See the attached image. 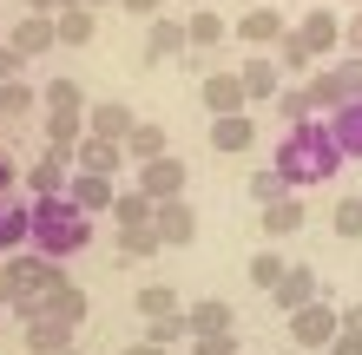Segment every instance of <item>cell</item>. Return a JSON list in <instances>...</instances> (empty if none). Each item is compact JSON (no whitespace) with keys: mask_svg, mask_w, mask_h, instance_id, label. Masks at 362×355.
I'll return each mask as SVG.
<instances>
[{"mask_svg":"<svg viewBox=\"0 0 362 355\" xmlns=\"http://www.w3.org/2000/svg\"><path fill=\"white\" fill-rule=\"evenodd\" d=\"M185 20L178 13H152V33H145V59H185Z\"/></svg>","mask_w":362,"mask_h":355,"instance_id":"cell-14","label":"cell"},{"mask_svg":"<svg viewBox=\"0 0 362 355\" xmlns=\"http://www.w3.org/2000/svg\"><path fill=\"white\" fill-rule=\"evenodd\" d=\"M276 73H310V53H303V40H296V33L276 40Z\"/></svg>","mask_w":362,"mask_h":355,"instance_id":"cell-33","label":"cell"},{"mask_svg":"<svg viewBox=\"0 0 362 355\" xmlns=\"http://www.w3.org/2000/svg\"><path fill=\"white\" fill-rule=\"evenodd\" d=\"M284 191H290V184H284V178H276V172H270V164H264V172H250V198H257V211H264V204H276V198H284Z\"/></svg>","mask_w":362,"mask_h":355,"instance_id":"cell-34","label":"cell"},{"mask_svg":"<svg viewBox=\"0 0 362 355\" xmlns=\"http://www.w3.org/2000/svg\"><path fill=\"white\" fill-rule=\"evenodd\" d=\"M119 355H172V349H152V342H125Z\"/></svg>","mask_w":362,"mask_h":355,"instance_id":"cell-46","label":"cell"},{"mask_svg":"<svg viewBox=\"0 0 362 355\" xmlns=\"http://www.w3.org/2000/svg\"><path fill=\"white\" fill-rule=\"evenodd\" d=\"M204 112H244V86H238V73H204Z\"/></svg>","mask_w":362,"mask_h":355,"instance_id":"cell-24","label":"cell"},{"mask_svg":"<svg viewBox=\"0 0 362 355\" xmlns=\"http://www.w3.org/2000/svg\"><path fill=\"white\" fill-rule=\"evenodd\" d=\"M125 164H145V158H165V125L158 119H132V132H125Z\"/></svg>","mask_w":362,"mask_h":355,"instance_id":"cell-20","label":"cell"},{"mask_svg":"<svg viewBox=\"0 0 362 355\" xmlns=\"http://www.w3.org/2000/svg\"><path fill=\"white\" fill-rule=\"evenodd\" d=\"M336 329H343V336H362V303H349V309H336Z\"/></svg>","mask_w":362,"mask_h":355,"instance_id":"cell-42","label":"cell"},{"mask_svg":"<svg viewBox=\"0 0 362 355\" xmlns=\"http://www.w3.org/2000/svg\"><path fill=\"white\" fill-rule=\"evenodd\" d=\"M191 355H244V342L230 336V329L224 336H191Z\"/></svg>","mask_w":362,"mask_h":355,"instance_id":"cell-37","label":"cell"},{"mask_svg":"<svg viewBox=\"0 0 362 355\" xmlns=\"http://www.w3.org/2000/svg\"><path fill=\"white\" fill-rule=\"evenodd\" d=\"M20 66H27V59H20L7 40H0V86H7V79H20Z\"/></svg>","mask_w":362,"mask_h":355,"instance_id":"cell-41","label":"cell"},{"mask_svg":"<svg viewBox=\"0 0 362 355\" xmlns=\"http://www.w3.org/2000/svg\"><path fill=\"white\" fill-rule=\"evenodd\" d=\"M27 303V257H7L0 263V309Z\"/></svg>","mask_w":362,"mask_h":355,"instance_id":"cell-30","label":"cell"},{"mask_svg":"<svg viewBox=\"0 0 362 355\" xmlns=\"http://www.w3.org/2000/svg\"><path fill=\"white\" fill-rule=\"evenodd\" d=\"M66 198H73L86 217H105V211H112V198H119V184L99 178V172H73V178H66Z\"/></svg>","mask_w":362,"mask_h":355,"instance_id":"cell-10","label":"cell"},{"mask_svg":"<svg viewBox=\"0 0 362 355\" xmlns=\"http://www.w3.org/2000/svg\"><path fill=\"white\" fill-rule=\"evenodd\" d=\"M276 112H284L290 125H296V119H310V99H303V86H276Z\"/></svg>","mask_w":362,"mask_h":355,"instance_id":"cell-39","label":"cell"},{"mask_svg":"<svg viewBox=\"0 0 362 355\" xmlns=\"http://www.w3.org/2000/svg\"><path fill=\"white\" fill-rule=\"evenodd\" d=\"M66 178H73V158L59 152V145H47V152H40V164H27L33 198H66Z\"/></svg>","mask_w":362,"mask_h":355,"instance_id":"cell-9","label":"cell"},{"mask_svg":"<svg viewBox=\"0 0 362 355\" xmlns=\"http://www.w3.org/2000/svg\"><path fill=\"white\" fill-rule=\"evenodd\" d=\"M276 355H303V349H276Z\"/></svg>","mask_w":362,"mask_h":355,"instance_id":"cell-49","label":"cell"},{"mask_svg":"<svg viewBox=\"0 0 362 355\" xmlns=\"http://www.w3.org/2000/svg\"><path fill=\"white\" fill-rule=\"evenodd\" d=\"M119 7H125V13H139V20H152V13L172 7V0H119Z\"/></svg>","mask_w":362,"mask_h":355,"instance_id":"cell-43","label":"cell"},{"mask_svg":"<svg viewBox=\"0 0 362 355\" xmlns=\"http://www.w3.org/2000/svg\"><path fill=\"white\" fill-rule=\"evenodd\" d=\"M185 336V309H178V316H158V323H145V342H152V349H172Z\"/></svg>","mask_w":362,"mask_h":355,"instance_id":"cell-35","label":"cell"},{"mask_svg":"<svg viewBox=\"0 0 362 355\" xmlns=\"http://www.w3.org/2000/svg\"><path fill=\"white\" fill-rule=\"evenodd\" d=\"M329 224H336V237H362V198H343Z\"/></svg>","mask_w":362,"mask_h":355,"instance_id":"cell-36","label":"cell"},{"mask_svg":"<svg viewBox=\"0 0 362 355\" xmlns=\"http://www.w3.org/2000/svg\"><path fill=\"white\" fill-rule=\"evenodd\" d=\"M172 7H204V0H172Z\"/></svg>","mask_w":362,"mask_h":355,"instance_id":"cell-48","label":"cell"},{"mask_svg":"<svg viewBox=\"0 0 362 355\" xmlns=\"http://www.w3.org/2000/svg\"><path fill=\"white\" fill-rule=\"evenodd\" d=\"M349 7H362V0H349Z\"/></svg>","mask_w":362,"mask_h":355,"instance_id":"cell-51","label":"cell"},{"mask_svg":"<svg viewBox=\"0 0 362 355\" xmlns=\"http://www.w3.org/2000/svg\"><path fill=\"white\" fill-rule=\"evenodd\" d=\"M336 342V309L316 296V303H303V309H290V349H303V355H323Z\"/></svg>","mask_w":362,"mask_h":355,"instance_id":"cell-5","label":"cell"},{"mask_svg":"<svg viewBox=\"0 0 362 355\" xmlns=\"http://www.w3.org/2000/svg\"><path fill=\"white\" fill-rule=\"evenodd\" d=\"M343 47H349V59H362V7L343 20Z\"/></svg>","mask_w":362,"mask_h":355,"instance_id":"cell-40","label":"cell"},{"mask_svg":"<svg viewBox=\"0 0 362 355\" xmlns=\"http://www.w3.org/2000/svg\"><path fill=\"white\" fill-rule=\"evenodd\" d=\"M284 270H290V263L276 257V250H257V257H250V283H257L264 296H270V289H276V277H284Z\"/></svg>","mask_w":362,"mask_h":355,"instance_id":"cell-32","label":"cell"},{"mask_svg":"<svg viewBox=\"0 0 362 355\" xmlns=\"http://www.w3.org/2000/svg\"><path fill=\"white\" fill-rule=\"evenodd\" d=\"M79 138H86V112H47V145L73 152Z\"/></svg>","mask_w":362,"mask_h":355,"instance_id":"cell-29","label":"cell"},{"mask_svg":"<svg viewBox=\"0 0 362 355\" xmlns=\"http://www.w3.org/2000/svg\"><path fill=\"white\" fill-rule=\"evenodd\" d=\"M185 184H191V164L165 152V158H145L139 164V184H132V191H145L152 204H165V198H185Z\"/></svg>","mask_w":362,"mask_h":355,"instance_id":"cell-6","label":"cell"},{"mask_svg":"<svg viewBox=\"0 0 362 355\" xmlns=\"http://www.w3.org/2000/svg\"><path fill=\"white\" fill-rule=\"evenodd\" d=\"M119 250H125V257H152V250H158L152 224H139V231H119Z\"/></svg>","mask_w":362,"mask_h":355,"instance_id":"cell-38","label":"cell"},{"mask_svg":"<svg viewBox=\"0 0 362 355\" xmlns=\"http://www.w3.org/2000/svg\"><path fill=\"white\" fill-rule=\"evenodd\" d=\"M224 329H230V303L224 296H204V303L185 309V336H224Z\"/></svg>","mask_w":362,"mask_h":355,"instance_id":"cell-22","label":"cell"},{"mask_svg":"<svg viewBox=\"0 0 362 355\" xmlns=\"http://www.w3.org/2000/svg\"><path fill=\"white\" fill-rule=\"evenodd\" d=\"M303 99H310V112H336L349 99H362V59H329L323 73L303 79Z\"/></svg>","mask_w":362,"mask_h":355,"instance_id":"cell-3","label":"cell"},{"mask_svg":"<svg viewBox=\"0 0 362 355\" xmlns=\"http://www.w3.org/2000/svg\"><path fill=\"white\" fill-rule=\"evenodd\" d=\"M27 243L40 250V257H79V250L93 243V217L79 211L73 198H33L27 204Z\"/></svg>","mask_w":362,"mask_h":355,"instance_id":"cell-2","label":"cell"},{"mask_svg":"<svg viewBox=\"0 0 362 355\" xmlns=\"http://www.w3.org/2000/svg\"><path fill=\"white\" fill-rule=\"evenodd\" d=\"M27 13H47V20H53V13H59V0H27Z\"/></svg>","mask_w":362,"mask_h":355,"instance_id":"cell-47","label":"cell"},{"mask_svg":"<svg viewBox=\"0 0 362 355\" xmlns=\"http://www.w3.org/2000/svg\"><path fill=\"white\" fill-rule=\"evenodd\" d=\"M276 178L290 184V191H310V184H329L336 172H343V152H336L329 125L323 119H296L284 125V138H276Z\"/></svg>","mask_w":362,"mask_h":355,"instance_id":"cell-1","label":"cell"},{"mask_svg":"<svg viewBox=\"0 0 362 355\" xmlns=\"http://www.w3.org/2000/svg\"><path fill=\"white\" fill-rule=\"evenodd\" d=\"M59 355H79V349H59Z\"/></svg>","mask_w":362,"mask_h":355,"instance_id":"cell-50","label":"cell"},{"mask_svg":"<svg viewBox=\"0 0 362 355\" xmlns=\"http://www.w3.org/2000/svg\"><path fill=\"white\" fill-rule=\"evenodd\" d=\"M323 125H329V138H336V152H343V158H362V99L336 106Z\"/></svg>","mask_w":362,"mask_h":355,"instance_id":"cell-18","label":"cell"},{"mask_svg":"<svg viewBox=\"0 0 362 355\" xmlns=\"http://www.w3.org/2000/svg\"><path fill=\"white\" fill-rule=\"evenodd\" d=\"M132 303H139V316H145V323H158V316H178V296H172L165 283H145Z\"/></svg>","mask_w":362,"mask_h":355,"instance_id":"cell-31","label":"cell"},{"mask_svg":"<svg viewBox=\"0 0 362 355\" xmlns=\"http://www.w3.org/2000/svg\"><path fill=\"white\" fill-rule=\"evenodd\" d=\"M238 86H244V106H250V99H276L284 73H276V59H270V53H250L244 66H238Z\"/></svg>","mask_w":362,"mask_h":355,"instance_id":"cell-15","label":"cell"},{"mask_svg":"<svg viewBox=\"0 0 362 355\" xmlns=\"http://www.w3.org/2000/svg\"><path fill=\"white\" fill-rule=\"evenodd\" d=\"M66 158H73V172H99V178H112L119 164H125V152H119V145H105V138H93V132L79 138Z\"/></svg>","mask_w":362,"mask_h":355,"instance_id":"cell-16","label":"cell"},{"mask_svg":"<svg viewBox=\"0 0 362 355\" xmlns=\"http://www.w3.org/2000/svg\"><path fill=\"white\" fill-rule=\"evenodd\" d=\"M40 106L47 112H86V86L79 79H47L40 86Z\"/></svg>","mask_w":362,"mask_h":355,"instance_id":"cell-26","label":"cell"},{"mask_svg":"<svg viewBox=\"0 0 362 355\" xmlns=\"http://www.w3.org/2000/svg\"><path fill=\"white\" fill-rule=\"evenodd\" d=\"M105 217H112L119 231H139V224H152V198H145V191H119Z\"/></svg>","mask_w":362,"mask_h":355,"instance_id":"cell-28","label":"cell"},{"mask_svg":"<svg viewBox=\"0 0 362 355\" xmlns=\"http://www.w3.org/2000/svg\"><path fill=\"white\" fill-rule=\"evenodd\" d=\"M152 237H158V250L165 243H191V237H198V211H191V204L185 198H165V204H152Z\"/></svg>","mask_w":362,"mask_h":355,"instance_id":"cell-8","label":"cell"},{"mask_svg":"<svg viewBox=\"0 0 362 355\" xmlns=\"http://www.w3.org/2000/svg\"><path fill=\"white\" fill-rule=\"evenodd\" d=\"M27 112H40V86L33 79H7L0 86V119H27Z\"/></svg>","mask_w":362,"mask_h":355,"instance_id":"cell-27","label":"cell"},{"mask_svg":"<svg viewBox=\"0 0 362 355\" xmlns=\"http://www.w3.org/2000/svg\"><path fill=\"white\" fill-rule=\"evenodd\" d=\"M20 243H27V204L7 191V198H0V257H7V250H20Z\"/></svg>","mask_w":362,"mask_h":355,"instance_id":"cell-25","label":"cell"},{"mask_svg":"<svg viewBox=\"0 0 362 355\" xmlns=\"http://www.w3.org/2000/svg\"><path fill=\"white\" fill-rule=\"evenodd\" d=\"M290 33L303 40L310 59H329L336 47H343V20H336L329 7H303V20H290Z\"/></svg>","mask_w":362,"mask_h":355,"instance_id":"cell-7","label":"cell"},{"mask_svg":"<svg viewBox=\"0 0 362 355\" xmlns=\"http://www.w3.org/2000/svg\"><path fill=\"white\" fill-rule=\"evenodd\" d=\"M323 355H362V336H343V329H336V342H329Z\"/></svg>","mask_w":362,"mask_h":355,"instance_id":"cell-45","label":"cell"},{"mask_svg":"<svg viewBox=\"0 0 362 355\" xmlns=\"http://www.w3.org/2000/svg\"><path fill=\"white\" fill-rule=\"evenodd\" d=\"M230 33H238L250 53H264V47H276V40L290 33V13H284V7H270V0H250V7L230 20Z\"/></svg>","mask_w":362,"mask_h":355,"instance_id":"cell-4","label":"cell"},{"mask_svg":"<svg viewBox=\"0 0 362 355\" xmlns=\"http://www.w3.org/2000/svg\"><path fill=\"white\" fill-rule=\"evenodd\" d=\"M7 47H13L20 59H40V53L53 47V20H47V13H27V20L7 33Z\"/></svg>","mask_w":362,"mask_h":355,"instance_id":"cell-21","label":"cell"},{"mask_svg":"<svg viewBox=\"0 0 362 355\" xmlns=\"http://www.w3.org/2000/svg\"><path fill=\"white\" fill-rule=\"evenodd\" d=\"M264 231L270 237H290V231H303V191H284V198H276V204H264Z\"/></svg>","mask_w":362,"mask_h":355,"instance_id":"cell-23","label":"cell"},{"mask_svg":"<svg viewBox=\"0 0 362 355\" xmlns=\"http://www.w3.org/2000/svg\"><path fill=\"white\" fill-rule=\"evenodd\" d=\"M93 33H99L93 7H59L53 13V47H93Z\"/></svg>","mask_w":362,"mask_h":355,"instance_id":"cell-19","label":"cell"},{"mask_svg":"<svg viewBox=\"0 0 362 355\" xmlns=\"http://www.w3.org/2000/svg\"><path fill=\"white\" fill-rule=\"evenodd\" d=\"M132 119H139L132 106L105 99V106H93V112H86V132H93V138H105V145H125V132H132Z\"/></svg>","mask_w":362,"mask_h":355,"instance_id":"cell-17","label":"cell"},{"mask_svg":"<svg viewBox=\"0 0 362 355\" xmlns=\"http://www.w3.org/2000/svg\"><path fill=\"white\" fill-rule=\"evenodd\" d=\"M13 178H20V164H13V152H7V145H0V198L13 191Z\"/></svg>","mask_w":362,"mask_h":355,"instance_id":"cell-44","label":"cell"},{"mask_svg":"<svg viewBox=\"0 0 362 355\" xmlns=\"http://www.w3.org/2000/svg\"><path fill=\"white\" fill-rule=\"evenodd\" d=\"M257 145V112H224L211 119V152H250Z\"/></svg>","mask_w":362,"mask_h":355,"instance_id":"cell-11","label":"cell"},{"mask_svg":"<svg viewBox=\"0 0 362 355\" xmlns=\"http://www.w3.org/2000/svg\"><path fill=\"white\" fill-rule=\"evenodd\" d=\"M224 33H230V20H224L218 7H185V47H191V53H211Z\"/></svg>","mask_w":362,"mask_h":355,"instance_id":"cell-13","label":"cell"},{"mask_svg":"<svg viewBox=\"0 0 362 355\" xmlns=\"http://www.w3.org/2000/svg\"><path fill=\"white\" fill-rule=\"evenodd\" d=\"M316 296H323V289H316L310 263H290L284 277H276V289H270V303L284 309V316H290V309H303V303H316Z\"/></svg>","mask_w":362,"mask_h":355,"instance_id":"cell-12","label":"cell"}]
</instances>
